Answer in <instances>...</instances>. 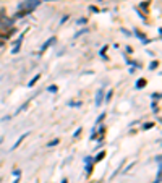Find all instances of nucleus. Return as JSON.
<instances>
[{
    "instance_id": "obj_1",
    "label": "nucleus",
    "mask_w": 162,
    "mask_h": 183,
    "mask_svg": "<svg viewBox=\"0 0 162 183\" xmlns=\"http://www.w3.org/2000/svg\"><path fill=\"white\" fill-rule=\"evenodd\" d=\"M11 24H13V20L7 18V16H3V15H0V26H3V28H10Z\"/></svg>"
},
{
    "instance_id": "obj_2",
    "label": "nucleus",
    "mask_w": 162,
    "mask_h": 183,
    "mask_svg": "<svg viewBox=\"0 0 162 183\" xmlns=\"http://www.w3.org/2000/svg\"><path fill=\"white\" fill-rule=\"evenodd\" d=\"M23 37H24V33H23V34H21V36L18 37V41H16V46H15V47H13V50H11L13 54H18V50H20V47H21V41H23Z\"/></svg>"
},
{
    "instance_id": "obj_3",
    "label": "nucleus",
    "mask_w": 162,
    "mask_h": 183,
    "mask_svg": "<svg viewBox=\"0 0 162 183\" xmlns=\"http://www.w3.org/2000/svg\"><path fill=\"white\" fill-rule=\"evenodd\" d=\"M102 97H104V91H97V94H96V105L97 107L102 104Z\"/></svg>"
},
{
    "instance_id": "obj_4",
    "label": "nucleus",
    "mask_w": 162,
    "mask_h": 183,
    "mask_svg": "<svg viewBox=\"0 0 162 183\" xmlns=\"http://www.w3.org/2000/svg\"><path fill=\"white\" fill-rule=\"evenodd\" d=\"M54 41H55V37H50V39H47V42H46V44H44V46H42V49H41V52H44V50H46V49H47L49 46H50V44H54Z\"/></svg>"
},
{
    "instance_id": "obj_5",
    "label": "nucleus",
    "mask_w": 162,
    "mask_h": 183,
    "mask_svg": "<svg viewBox=\"0 0 162 183\" xmlns=\"http://www.w3.org/2000/svg\"><path fill=\"white\" fill-rule=\"evenodd\" d=\"M26 136H28V133H24V135H21V136H20V139L16 141V144H13V147H11V149H16V147H18V146L21 144V141H23V139H24Z\"/></svg>"
},
{
    "instance_id": "obj_6",
    "label": "nucleus",
    "mask_w": 162,
    "mask_h": 183,
    "mask_svg": "<svg viewBox=\"0 0 162 183\" xmlns=\"http://www.w3.org/2000/svg\"><path fill=\"white\" fill-rule=\"evenodd\" d=\"M39 78H41V75H36V76H34V78H33L29 83H28V86H29V88H31V86H34V84L37 83V80H39Z\"/></svg>"
},
{
    "instance_id": "obj_7",
    "label": "nucleus",
    "mask_w": 162,
    "mask_h": 183,
    "mask_svg": "<svg viewBox=\"0 0 162 183\" xmlns=\"http://www.w3.org/2000/svg\"><path fill=\"white\" fill-rule=\"evenodd\" d=\"M144 84H146V81H144V80H139V81L136 83V88H143Z\"/></svg>"
},
{
    "instance_id": "obj_8",
    "label": "nucleus",
    "mask_w": 162,
    "mask_h": 183,
    "mask_svg": "<svg viewBox=\"0 0 162 183\" xmlns=\"http://www.w3.org/2000/svg\"><path fill=\"white\" fill-rule=\"evenodd\" d=\"M105 157V152H99V154H97V157H96V160H102Z\"/></svg>"
},
{
    "instance_id": "obj_9",
    "label": "nucleus",
    "mask_w": 162,
    "mask_h": 183,
    "mask_svg": "<svg viewBox=\"0 0 162 183\" xmlns=\"http://www.w3.org/2000/svg\"><path fill=\"white\" fill-rule=\"evenodd\" d=\"M57 144H59V139H54V141L49 143V146H57Z\"/></svg>"
},
{
    "instance_id": "obj_10",
    "label": "nucleus",
    "mask_w": 162,
    "mask_h": 183,
    "mask_svg": "<svg viewBox=\"0 0 162 183\" xmlns=\"http://www.w3.org/2000/svg\"><path fill=\"white\" fill-rule=\"evenodd\" d=\"M91 172H93V165H88V167H86V173L89 175Z\"/></svg>"
},
{
    "instance_id": "obj_11",
    "label": "nucleus",
    "mask_w": 162,
    "mask_h": 183,
    "mask_svg": "<svg viewBox=\"0 0 162 183\" xmlns=\"http://www.w3.org/2000/svg\"><path fill=\"white\" fill-rule=\"evenodd\" d=\"M156 67H157V62H152V63H151V67H149V68H151V70H154V68H156Z\"/></svg>"
},
{
    "instance_id": "obj_12",
    "label": "nucleus",
    "mask_w": 162,
    "mask_h": 183,
    "mask_svg": "<svg viewBox=\"0 0 162 183\" xmlns=\"http://www.w3.org/2000/svg\"><path fill=\"white\" fill-rule=\"evenodd\" d=\"M49 91H50V93H55V91H57V86H50V88H49Z\"/></svg>"
},
{
    "instance_id": "obj_13",
    "label": "nucleus",
    "mask_w": 162,
    "mask_h": 183,
    "mask_svg": "<svg viewBox=\"0 0 162 183\" xmlns=\"http://www.w3.org/2000/svg\"><path fill=\"white\" fill-rule=\"evenodd\" d=\"M102 118H105V115L102 114V115H99V118H97V123H101L102 122Z\"/></svg>"
},
{
    "instance_id": "obj_14",
    "label": "nucleus",
    "mask_w": 162,
    "mask_h": 183,
    "mask_svg": "<svg viewBox=\"0 0 162 183\" xmlns=\"http://www.w3.org/2000/svg\"><path fill=\"white\" fill-rule=\"evenodd\" d=\"M62 183H68V180H67V178H63V180H62Z\"/></svg>"
},
{
    "instance_id": "obj_15",
    "label": "nucleus",
    "mask_w": 162,
    "mask_h": 183,
    "mask_svg": "<svg viewBox=\"0 0 162 183\" xmlns=\"http://www.w3.org/2000/svg\"><path fill=\"white\" fill-rule=\"evenodd\" d=\"M2 44H3V42H2V41H0V47H2Z\"/></svg>"
},
{
    "instance_id": "obj_16",
    "label": "nucleus",
    "mask_w": 162,
    "mask_h": 183,
    "mask_svg": "<svg viewBox=\"0 0 162 183\" xmlns=\"http://www.w3.org/2000/svg\"><path fill=\"white\" fill-rule=\"evenodd\" d=\"M0 141H2V139H0Z\"/></svg>"
}]
</instances>
